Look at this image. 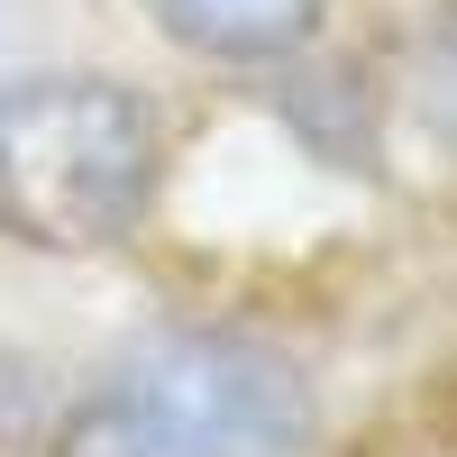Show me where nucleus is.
I'll use <instances>...</instances> for the list:
<instances>
[{
	"instance_id": "nucleus-3",
	"label": "nucleus",
	"mask_w": 457,
	"mask_h": 457,
	"mask_svg": "<svg viewBox=\"0 0 457 457\" xmlns=\"http://www.w3.org/2000/svg\"><path fill=\"white\" fill-rule=\"evenodd\" d=\"M320 10L329 0H146V19L211 64H275L320 28Z\"/></svg>"
},
{
	"instance_id": "nucleus-1",
	"label": "nucleus",
	"mask_w": 457,
	"mask_h": 457,
	"mask_svg": "<svg viewBox=\"0 0 457 457\" xmlns=\"http://www.w3.org/2000/svg\"><path fill=\"white\" fill-rule=\"evenodd\" d=\"M156 110L110 73H46L0 92V228L46 256L120 247L156 202Z\"/></svg>"
},
{
	"instance_id": "nucleus-2",
	"label": "nucleus",
	"mask_w": 457,
	"mask_h": 457,
	"mask_svg": "<svg viewBox=\"0 0 457 457\" xmlns=\"http://www.w3.org/2000/svg\"><path fill=\"white\" fill-rule=\"evenodd\" d=\"M312 394L238 329H165L73 411L64 457H302Z\"/></svg>"
}]
</instances>
